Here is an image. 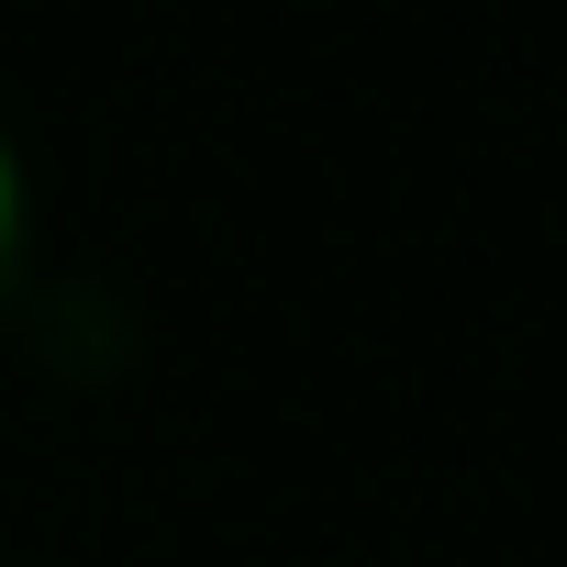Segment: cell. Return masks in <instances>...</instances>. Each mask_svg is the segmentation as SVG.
I'll return each mask as SVG.
<instances>
[{
	"instance_id": "obj_1",
	"label": "cell",
	"mask_w": 567,
	"mask_h": 567,
	"mask_svg": "<svg viewBox=\"0 0 567 567\" xmlns=\"http://www.w3.org/2000/svg\"><path fill=\"white\" fill-rule=\"evenodd\" d=\"M34 290H45V278H34V178H23L12 134H0V346H12V323H23Z\"/></svg>"
}]
</instances>
